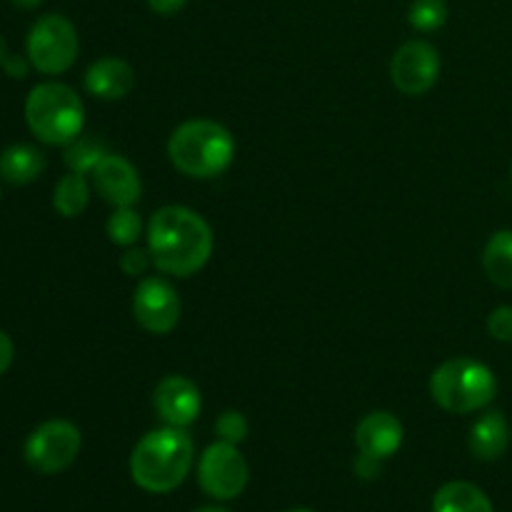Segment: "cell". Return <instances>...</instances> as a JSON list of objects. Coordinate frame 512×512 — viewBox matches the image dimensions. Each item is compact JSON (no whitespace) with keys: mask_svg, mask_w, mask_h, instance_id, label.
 Returning <instances> with one entry per match:
<instances>
[{"mask_svg":"<svg viewBox=\"0 0 512 512\" xmlns=\"http://www.w3.org/2000/svg\"><path fill=\"white\" fill-rule=\"evenodd\" d=\"M45 170V155L35 145L15 143L0 153V178L10 185H28Z\"/></svg>","mask_w":512,"mask_h":512,"instance_id":"16","label":"cell"},{"mask_svg":"<svg viewBox=\"0 0 512 512\" xmlns=\"http://www.w3.org/2000/svg\"><path fill=\"white\" fill-rule=\"evenodd\" d=\"M383 463L385 460H378L373 458V455L360 453L353 463V473L363 480H375L380 478V473H383Z\"/></svg>","mask_w":512,"mask_h":512,"instance_id":"26","label":"cell"},{"mask_svg":"<svg viewBox=\"0 0 512 512\" xmlns=\"http://www.w3.org/2000/svg\"><path fill=\"white\" fill-rule=\"evenodd\" d=\"M440 78V53L428 40H408L390 60V80L403 95H425Z\"/></svg>","mask_w":512,"mask_h":512,"instance_id":"10","label":"cell"},{"mask_svg":"<svg viewBox=\"0 0 512 512\" xmlns=\"http://www.w3.org/2000/svg\"><path fill=\"white\" fill-rule=\"evenodd\" d=\"M168 158L188 178H218L233 163L235 138L225 125L215 120H185L170 135Z\"/></svg>","mask_w":512,"mask_h":512,"instance_id":"3","label":"cell"},{"mask_svg":"<svg viewBox=\"0 0 512 512\" xmlns=\"http://www.w3.org/2000/svg\"><path fill=\"white\" fill-rule=\"evenodd\" d=\"M148 8L153 10L155 15H163V18H170V15L180 13V10L188 5V0H145Z\"/></svg>","mask_w":512,"mask_h":512,"instance_id":"27","label":"cell"},{"mask_svg":"<svg viewBox=\"0 0 512 512\" xmlns=\"http://www.w3.org/2000/svg\"><path fill=\"white\" fill-rule=\"evenodd\" d=\"M25 123L45 145H70L83 135L85 105L70 85L38 83L25 100Z\"/></svg>","mask_w":512,"mask_h":512,"instance_id":"4","label":"cell"},{"mask_svg":"<svg viewBox=\"0 0 512 512\" xmlns=\"http://www.w3.org/2000/svg\"><path fill=\"white\" fill-rule=\"evenodd\" d=\"M105 155H108V148H105L98 138H83V135H80L73 143L65 145L63 160L73 173L88 175L98 168V163Z\"/></svg>","mask_w":512,"mask_h":512,"instance_id":"20","label":"cell"},{"mask_svg":"<svg viewBox=\"0 0 512 512\" xmlns=\"http://www.w3.org/2000/svg\"><path fill=\"white\" fill-rule=\"evenodd\" d=\"M153 408L165 425L188 428L203 410L200 388L185 375H165L153 393Z\"/></svg>","mask_w":512,"mask_h":512,"instance_id":"11","label":"cell"},{"mask_svg":"<svg viewBox=\"0 0 512 512\" xmlns=\"http://www.w3.org/2000/svg\"><path fill=\"white\" fill-rule=\"evenodd\" d=\"M510 423L503 410H488L473 423L468 435L470 453L483 463H495L510 448Z\"/></svg>","mask_w":512,"mask_h":512,"instance_id":"15","label":"cell"},{"mask_svg":"<svg viewBox=\"0 0 512 512\" xmlns=\"http://www.w3.org/2000/svg\"><path fill=\"white\" fill-rule=\"evenodd\" d=\"M28 63L30 60H25L23 55H10L3 60V70L10 75V78H25L28 75Z\"/></svg>","mask_w":512,"mask_h":512,"instance_id":"29","label":"cell"},{"mask_svg":"<svg viewBox=\"0 0 512 512\" xmlns=\"http://www.w3.org/2000/svg\"><path fill=\"white\" fill-rule=\"evenodd\" d=\"M90 203V185L85 180V175L73 173L70 170L68 175L58 180L53 190V208L58 210V215L63 218H78V215L85 213Z\"/></svg>","mask_w":512,"mask_h":512,"instance_id":"19","label":"cell"},{"mask_svg":"<svg viewBox=\"0 0 512 512\" xmlns=\"http://www.w3.org/2000/svg\"><path fill=\"white\" fill-rule=\"evenodd\" d=\"M433 512H493V503L478 485L453 480L435 493Z\"/></svg>","mask_w":512,"mask_h":512,"instance_id":"17","label":"cell"},{"mask_svg":"<svg viewBox=\"0 0 512 512\" xmlns=\"http://www.w3.org/2000/svg\"><path fill=\"white\" fill-rule=\"evenodd\" d=\"M153 258H150L148 250H140V248H128L120 258V270L130 278H138V275H145V270L150 268Z\"/></svg>","mask_w":512,"mask_h":512,"instance_id":"25","label":"cell"},{"mask_svg":"<svg viewBox=\"0 0 512 512\" xmlns=\"http://www.w3.org/2000/svg\"><path fill=\"white\" fill-rule=\"evenodd\" d=\"M288 512H315V510H310V508H293V510H288Z\"/></svg>","mask_w":512,"mask_h":512,"instance_id":"33","label":"cell"},{"mask_svg":"<svg viewBox=\"0 0 512 512\" xmlns=\"http://www.w3.org/2000/svg\"><path fill=\"white\" fill-rule=\"evenodd\" d=\"M248 430V418H245L240 410H225V413L215 420V435H218V440H223V443L240 445L248 438Z\"/></svg>","mask_w":512,"mask_h":512,"instance_id":"23","label":"cell"},{"mask_svg":"<svg viewBox=\"0 0 512 512\" xmlns=\"http://www.w3.org/2000/svg\"><path fill=\"white\" fill-rule=\"evenodd\" d=\"M105 233H108L110 243L118 245V248H133L143 233L140 215L133 208H115L105 223Z\"/></svg>","mask_w":512,"mask_h":512,"instance_id":"21","label":"cell"},{"mask_svg":"<svg viewBox=\"0 0 512 512\" xmlns=\"http://www.w3.org/2000/svg\"><path fill=\"white\" fill-rule=\"evenodd\" d=\"M250 468L248 460L233 443H218L208 445L198 460V485L208 498L218 500V503H228L243 495L248 488Z\"/></svg>","mask_w":512,"mask_h":512,"instance_id":"8","label":"cell"},{"mask_svg":"<svg viewBox=\"0 0 512 512\" xmlns=\"http://www.w3.org/2000/svg\"><path fill=\"white\" fill-rule=\"evenodd\" d=\"M483 270L498 288L512 290V230L490 235L483 250Z\"/></svg>","mask_w":512,"mask_h":512,"instance_id":"18","label":"cell"},{"mask_svg":"<svg viewBox=\"0 0 512 512\" xmlns=\"http://www.w3.org/2000/svg\"><path fill=\"white\" fill-rule=\"evenodd\" d=\"M183 303L173 283L160 275L140 278L138 288L133 290V318L145 333L168 335L178 328Z\"/></svg>","mask_w":512,"mask_h":512,"instance_id":"9","label":"cell"},{"mask_svg":"<svg viewBox=\"0 0 512 512\" xmlns=\"http://www.w3.org/2000/svg\"><path fill=\"white\" fill-rule=\"evenodd\" d=\"M510 178H512V165H510Z\"/></svg>","mask_w":512,"mask_h":512,"instance_id":"34","label":"cell"},{"mask_svg":"<svg viewBox=\"0 0 512 512\" xmlns=\"http://www.w3.org/2000/svg\"><path fill=\"white\" fill-rule=\"evenodd\" d=\"M10 3L15 5V8H23V10H33V8H38L40 3H43V0H10Z\"/></svg>","mask_w":512,"mask_h":512,"instance_id":"30","label":"cell"},{"mask_svg":"<svg viewBox=\"0 0 512 512\" xmlns=\"http://www.w3.org/2000/svg\"><path fill=\"white\" fill-rule=\"evenodd\" d=\"M85 90L100 100H123L135 88V70L123 58H100L85 70Z\"/></svg>","mask_w":512,"mask_h":512,"instance_id":"14","label":"cell"},{"mask_svg":"<svg viewBox=\"0 0 512 512\" xmlns=\"http://www.w3.org/2000/svg\"><path fill=\"white\" fill-rule=\"evenodd\" d=\"M213 245L208 220L185 205H163L150 215L148 253L160 273L190 278L208 265Z\"/></svg>","mask_w":512,"mask_h":512,"instance_id":"1","label":"cell"},{"mask_svg":"<svg viewBox=\"0 0 512 512\" xmlns=\"http://www.w3.org/2000/svg\"><path fill=\"white\" fill-rule=\"evenodd\" d=\"M488 333L500 343H512V305H498L488 315Z\"/></svg>","mask_w":512,"mask_h":512,"instance_id":"24","label":"cell"},{"mask_svg":"<svg viewBox=\"0 0 512 512\" xmlns=\"http://www.w3.org/2000/svg\"><path fill=\"white\" fill-rule=\"evenodd\" d=\"M190 512H230V510L223 508V505H203V508H195Z\"/></svg>","mask_w":512,"mask_h":512,"instance_id":"31","label":"cell"},{"mask_svg":"<svg viewBox=\"0 0 512 512\" xmlns=\"http://www.w3.org/2000/svg\"><path fill=\"white\" fill-rule=\"evenodd\" d=\"M448 15L445 0H413L408 10V23L420 33H433L448 23Z\"/></svg>","mask_w":512,"mask_h":512,"instance_id":"22","label":"cell"},{"mask_svg":"<svg viewBox=\"0 0 512 512\" xmlns=\"http://www.w3.org/2000/svg\"><path fill=\"white\" fill-rule=\"evenodd\" d=\"M15 358V345L10 340V335L5 330H0V375L8 373V368L13 365Z\"/></svg>","mask_w":512,"mask_h":512,"instance_id":"28","label":"cell"},{"mask_svg":"<svg viewBox=\"0 0 512 512\" xmlns=\"http://www.w3.org/2000/svg\"><path fill=\"white\" fill-rule=\"evenodd\" d=\"M195 463L193 438L185 428L150 430L130 453V478L150 495H168L185 483Z\"/></svg>","mask_w":512,"mask_h":512,"instance_id":"2","label":"cell"},{"mask_svg":"<svg viewBox=\"0 0 512 512\" xmlns=\"http://www.w3.org/2000/svg\"><path fill=\"white\" fill-rule=\"evenodd\" d=\"M0 198H3V190H0Z\"/></svg>","mask_w":512,"mask_h":512,"instance_id":"35","label":"cell"},{"mask_svg":"<svg viewBox=\"0 0 512 512\" xmlns=\"http://www.w3.org/2000/svg\"><path fill=\"white\" fill-rule=\"evenodd\" d=\"M5 58H8V45H5V38L0 35V65H3Z\"/></svg>","mask_w":512,"mask_h":512,"instance_id":"32","label":"cell"},{"mask_svg":"<svg viewBox=\"0 0 512 512\" xmlns=\"http://www.w3.org/2000/svg\"><path fill=\"white\" fill-rule=\"evenodd\" d=\"M430 395L448 413L470 415L493 403L498 395V380L480 360L453 358L433 370Z\"/></svg>","mask_w":512,"mask_h":512,"instance_id":"5","label":"cell"},{"mask_svg":"<svg viewBox=\"0 0 512 512\" xmlns=\"http://www.w3.org/2000/svg\"><path fill=\"white\" fill-rule=\"evenodd\" d=\"M83 448V435L70 420H45L25 440V463L40 475H58L75 463Z\"/></svg>","mask_w":512,"mask_h":512,"instance_id":"7","label":"cell"},{"mask_svg":"<svg viewBox=\"0 0 512 512\" xmlns=\"http://www.w3.org/2000/svg\"><path fill=\"white\" fill-rule=\"evenodd\" d=\"M93 183L105 203H110L113 208H133L143 193V183H140L135 165L115 153H108L100 160L98 168L93 170Z\"/></svg>","mask_w":512,"mask_h":512,"instance_id":"12","label":"cell"},{"mask_svg":"<svg viewBox=\"0 0 512 512\" xmlns=\"http://www.w3.org/2000/svg\"><path fill=\"white\" fill-rule=\"evenodd\" d=\"M78 48V30L65 15L58 13L35 20L25 40L30 65L43 75L65 73L78 58Z\"/></svg>","mask_w":512,"mask_h":512,"instance_id":"6","label":"cell"},{"mask_svg":"<svg viewBox=\"0 0 512 512\" xmlns=\"http://www.w3.org/2000/svg\"><path fill=\"white\" fill-rule=\"evenodd\" d=\"M403 438V423L398 420V415L388 413V410L368 413L355 425V445H358V450L378 460L393 458L400 445H403Z\"/></svg>","mask_w":512,"mask_h":512,"instance_id":"13","label":"cell"}]
</instances>
